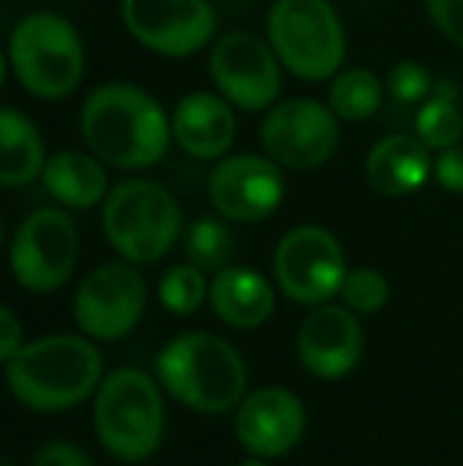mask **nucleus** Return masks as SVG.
I'll return each mask as SVG.
<instances>
[{
  "instance_id": "29",
  "label": "nucleus",
  "mask_w": 463,
  "mask_h": 466,
  "mask_svg": "<svg viewBox=\"0 0 463 466\" xmlns=\"http://www.w3.org/2000/svg\"><path fill=\"white\" fill-rule=\"evenodd\" d=\"M445 191L463 194V145H453L448 150H439L434 156V175H431Z\"/></svg>"
},
{
  "instance_id": "2",
  "label": "nucleus",
  "mask_w": 463,
  "mask_h": 466,
  "mask_svg": "<svg viewBox=\"0 0 463 466\" xmlns=\"http://www.w3.org/2000/svg\"><path fill=\"white\" fill-rule=\"evenodd\" d=\"M104 374V360L93 339L55 333L22 344L5 363L11 396L33 412H65L90 399Z\"/></svg>"
},
{
  "instance_id": "3",
  "label": "nucleus",
  "mask_w": 463,
  "mask_h": 466,
  "mask_svg": "<svg viewBox=\"0 0 463 466\" xmlns=\"http://www.w3.org/2000/svg\"><path fill=\"white\" fill-rule=\"evenodd\" d=\"M156 380L177 404L199 415L237 410L248 388L240 352L221 336L202 330L183 333L158 352Z\"/></svg>"
},
{
  "instance_id": "17",
  "label": "nucleus",
  "mask_w": 463,
  "mask_h": 466,
  "mask_svg": "<svg viewBox=\"0 0 463 466\" xmlns=\"http://www.w3.org/2000/svg\"><path fill=\"white\" fill-rule=\"evenodd\" d=\"M237 134L235 106L210 90L188 93L172 112V139L177 147L199 161H221L229 156Z\"/></svg>"
},
{
  "instance_id": "4",
  "label": "nucleus",
  "mask_w": 463,
  "mask_h": 466,
  "mask_svg": "<svg viewBox=\"0 0 463 466\" xmlns=\"http://www.w3.org/2000/svg\"><path fill=\"white\" fill-rule=\"evenodd\" d=\"M93 426L101 448L126 464L150 459L166 426L161 385L139 369H117L106 374L96 390Z\"/></svg>"
},
{
  "instance_id": "23",
  "label": "nucleus",
  "mask_w": 463,
  "mask_h": 466,
  "mask_svg": "<svg viewBox=\"0 0 463 466\" xmlns=\"http://www.w3.org/2000/svg\"><path fill=\"white\" fill-rule=\"evenodd\" d=\"M458 90L450 79H439L434 93L423 101L415 117V134L431 150H448L461 145L463 112L458 109Z\"/></svg>"
},
{
  "instance_id": "30",
  "label": "nucleus",
  "mask_w": 463,
  "mask_h": 466,
  "mask_svg": "<svg viewBox=\"0 0 463 466\" xmlns=\"http://www.w3.org/2000/svg\"><path fill=\"white\" fill-rule=\"evenodd\" d=\"M33 466H93V461L71 442H49L35 453Z\"/></svg>"
},
{
  "instance_id": "6",
  "label": "nucleus",
  "mask_w": 463,
  "mask_h": 466,
  "mask_svg": "<svg viewBox=\"0 0 463 466\" xmlns=\"http://www.w3.org/2000/svg\"><path fill=\"white\" fill-rule=\"evenodd\" d=\"M101 224L109 246L126 262L153 265L175 246L183 229V213L161 183L136 177L106 194Z\"/></svg>"
},
{
  "instance_id": "26",
  "label": "nucleus",
  "mask_w": 463,
  "mask_h": 466,
  "mask_svg": "<svg viewBox=\"0 0 463 466\" xmlns=\"http://www.w3.org/2000/svg\"><path fill=\"white\" fill-rule=\"evenodd\" d=\"M338 298L355 314H377L390 300V281L377 268H349Z\"/></svg>"
},
{
  "instance_id": "7",
  "label": "nucleus",
  "mask_w": 463,
  "mask_h": 466,
  "mask_svg": "<svg viewBox=\"0 0 463 466\" xmlns=\"http://www.w3.org/2000/svg\"><path fill=\"white\" fill-rule=\"evenodd\" d=\"M19 85L35 98H65L85 74V46L76 27L52 11L25 16L8 41Z\"/></svg>"
},
{
  "instance_id": "28",
  "label": "nucleus",
  "mask_w": 463,
  "mask_h": 466,
  "mask_svg": "<svg viewBox=\"0 0 463 466\" xmlns=\"http://www.w3.org/2000/svg\"><path fill=\"white\" fill-rule=\"evenodd\" d=\"M434 27L463 49V0H426Z\"/></svg>"
},
{
  "instance_id": "33",
  "label": "nucleus",
  "mask_w": 463,
  "mask_h": 466,
  "mask_svg": "<svg viewBox=\"0 0 463 466\" xmlns=\"http://www.w3.org/2000/svg\"><path fill=\"white\" fill-rule=\"evenodd\" d=\"M3 79H5V60H3V55H0V85H3Z\"/></svg>"
},
{
  "instance_id": "12",
  "label": "nucleus",
  "mask_w": 463,
  "mask_h": 466,
  "mask_svg": "<svg viewBox=\"0 0 463 466\" xmlns=\"http://www.w3.org/2000/svg\"><path fill=\"white\" fill-rule=\"evenodd\" d=\"M147 306V284L136 265L106 262L85 276L74 298V319L93 341L128 336Z\"/></svg>"
},
{
  "instance_id": "14",
  "label": "nucleus",
  "mask_w": 463,
  "mask_h": 466,
  "mask_svg": "<svg viewBox=\"0 0 463 466\" xmlns=\"http://www.w3.org/2000/svg\"><path fill=\"white\" fill-rule=\"evenodd\" d=\"M207 197L218 216L237 224H257L270 218L284 197L287 177L270 156L229 153L216 161L207 177Z\"/></svg>"
},
{
  "instance_id": "10",
  "label": "nucleus",
  "mask_w": 463,
  "mask_h": 466,
  "mask_svg": "<svg viewBox=\"0 0 463 466\" xmlns=\"http://www.w3.org/2000/svg\"><path fill=\"white\" fill-rule=\"evenodd\" d=\"M11 273L33 295L60 289L79 262V232L68 213L41 208L30 213L11 240Z\"/></svg>"
},
{
  "instance_id": "20",
  "label": "nucleus",
  "mask_w": 463,
  "mask_h": 466,
  "mask_svg": "<svg viewBox=\"0 0 463 466\" xmlns=\"http://www.w3.org/2000/svg\"><path fill=\"white\" fill-rule=\"evenodd\" d=\"M44 188L65 208H93L106 199V169L98 156L79 150H60L46 158L41 172Z\"/></svg>"
},
{
  "instance_id": "19",
  "label": "nucleus",
  "mask_w": 463,
  "mask_h": 466,
  "mask_svg": "<svg viewBox=\"0 0 463 466\" xmlns=\"http://www.w3.org/2000/svg\"><path fill=\"white\" fill-rule=\"evenodd\" d=\"M216 317L235 330L262 328L276 311L273 284L254 268L226 265L210 281L207 295Z\"/></svg>"
},
{
  "instance_id": "24",
  "label": "nucleus",
  "mask_w": 463,
  "mask_h": 466,
  "mask_svg": "<svg viewBox=\"0 0 463 466\" xmlns=\"http://www.w3.org/2000/svg\"><path fill=\"white\" fill-rule=\"evenodd\" d=\"M186 257L205 273H218L232 265L235 257V235L224 216H202L196 218L183 240Z\"/></svg>"
},
{
  "instance_id": "27",
  "label": "nucleus",
  "mask_w": 463,
  "mask_h": 466,
  "mask_svg": "<svg viewBox=\"0 0 463 466\" xmlns=\"http://www.w3.org/2000/svg\"><path fill=\"white\" fill-rule=\"evenodd\" d=\"M385 87L401 104H423L434 93L437 82H434L431 71L420 60H398L388 71V85Z\"/></svg>"
},
{
  "instance_id": "34",
  "label": "nucleus",
  "mask_w": 463,
  "mask_h": 466,
  "mask_svg": "<svg viewBox=\"0 0 463 466\" xmlns=\"http://www.w3.org/2000/svg\"><path fill=\"white\" fill-rule=\"evenodd\" d=\"M0 466H14V464H11L8 459H3V456H0Z\"/></svg>"
},
{
  "instance_id": "8",
  "label": "nucleus",
  "mask_w": 463,
  "mask_h": 466,
  "mask_svg": "<svg viewBox=\"0 0 463 466\" xmlns=\"http://www.w3.org/2000/svg\"><path fill=\"white\" fill-rule=\"evenodd\" d=\"M210 79L216 93L240 112L270 109L284 87V66L270 46L248 30H229L213 41Z\"/></svg>"
},
{
  "instance_id": "25",
  "label": "nucleus",
  "mask_w": 463,
  "mask_h": 466,
  "mask_svg": "<svg viewBox=\"0 0 463 466\" xmlns=\"http://www.w3.org/2000/svg\"><path fill=\"white\" fill-rule=\"evenodd\" d=\"M210 295V281L205 279V270H199L191 262L169 268L158 281V303L175 314L188 317L194 314Z\"/></svg>"
},
{
  "instance_id": "15",
  "label": "nucleus",
  "mask_w": 463,
  "mask_h": 466,
  "mask_svg": "<svg viewBox=\"0 0 463 466\" xmlns=\"http://www.w3.org/2000/svg\"><path fill=\"white\" fill-rule=\"evenodd\" d=\"M306 434L303 401L278 385L246 396L235 415V437L254 459H281L292 453Z\"/></svg>"
},
{
  "instance_id": "18",
  "label": "nucleus",
  "mask_w": 463,
  "mask_h": 466,
  "mask_svg": "<svg viewBox=\"0 0 463 466\" xmlns=\"http://www.w3.org/2000/svg\"><path fill=\"white\" fill-rule=\"evenodd\" d=\"M434 175V150L418 134L382 137L366 156V180L385 197H409Z\"/></svg>"
},
{
  "instance_id": "32",
  "label": "nucleus",
  "mask_w": 463,
  "mask_h": 466,
  "mask_svg": "<svg viewBox=\"0 0 463 466\" xmlns=\"http://www.w3.org/2000/svg\"><path fill=\"white\" fill-rule=\"evenodd\" d=\"M237 466H270V464H267L265 459H254V456H251L248 461H240V464H237Z\"/></svg>"
},
{
  "instance_id": "22",
  "label": "nucleus",
  "mask_w": 463,
  "mask_h": 466,
  "mask_svg": "<svg viewBox=\"0 0 463 466\" xmlns=\"http://www.w3.org/2000/svg\"><path fill=\"white\" fill-rule=\"evenodd\" d=\"M382 101H385V85L371 68L349 66L330 79L327 106L338 120L363 123L379 112Z\"/></svg>"
},
{
  "instance_id": "9",
  "label": "nucleus",
  "mask_w": 463,
  "mask_h": 466,
  "mask_svg": "<svg viewBox=\"0 0 463 466\" xmlns=\"http://www.w3.org/2000/svg\"><path fill=\"white\" fill-rule=\"evenodd\" d=\"M347 254L341 240L317 224L289 229L273 254L278 289L300 306L330 303L347 276Z\"/></svg>"
},
{
  "instance_id": "1",
  "label": "nucleus",
  "mask_w": 463,
  "mask_h": 466,
  "mask_svg": "<svg viewBox=\"0 0 463 466\" xmlns=\"http://www.w3.org/2000/svg\"><path fill=\"white\" fill-rule=\"evenodd\" d=\"M79 128L93 156L117 169L156 167L172 145V117L156 96L131 82L96 87L82 104Z\"/></svg>"
},
{
  "instance_id": "11",
  "label": "nucleus",
  "mask_w": 463,
  "mask_h": 466,
  "mask_svg": "<svg viewBox=\"0 0 463 466\" xmlns=\"http://www.w3.org/2000/svg\"><path fill=\"white\" fill-rule=\"evenodd\" d=\"M259 139L265 156L292 172H311L325 167L341 139L338 117L317 98L276 101L262 126Z\"/></svg>"
},
{
  "instance_id": "21",
  "label": "nucleus",
  "mask_w": 463,
  "mask_h": 466,
  "mask_svg": "<svg viewBox=\"0 0 463 466\" xmlns=\"http://www.w3.org/2000/svg\"><path fill=\"white\" fill-rule=\"evenodd\" d=\"M44 164V139L35 123L19 109L0 106V186H27L41 177Z\"/></svg>"
},
{
  "instance_id": "16",
  "label": "nucleus",
  "mask_w": 463,
  "mask_h": 466,
  "mask_svg": "<svg viewBox=\"0 0 463 466\" xmlns=\"http://www.w3.org/2000/svg\"><path fill=\"white\" fill-rule=\"evenodd\" d=\"M366 336L355 311L344 303H322L303 319L297 330L300 366L317 380H341L352 374L363 358Z\"/></svg>"
},
{
  "instance_id": "5",
  "label": "nucleus",
  "mask_w": 463,
  "mask_h": 466,
  "mask_svg": "<svg viewBox=\"0 0 463 466\" xmlns=\"http://www.w3.org/2000/svg\"><path fill=\"white\" fill-rule=\"evenodd\" d=\"M267 41L281 66L306 82L333 79L347 60V27L330 0H276Z\"/></svg>"
},
{
  "instance_id": "13",
  "label": "nucleus",
  "mask_w": 463,
  "mask_h": 466,
  "mask_svg": "<svg viewBox=\"0 0 463 466\" xmlns=\"http://www.w3.org/2000/svg\"><path fill=\"white\" fill-rule=\"evenodd\" d=\"M126 30L150 52L191 57L216 41L218 14L210 0H123Z\"/></svg>"
},
{
  "instance_id": "31",
  "label": "nucleus",
  "mask_w": 463,
  "mask_h": 466,
  "mask_svg": "<svg viewBox=\"0 0 463 466\" xmlns=\"http://www.w3.org/2000/svg\"><path fill=\"white\" fill-rule=\"evenodd\" d=\"M22 350V325L11 309L0 303V363L5 366Z\"/></svg>"
},
{
  "instance_id": "35",
  "label": "nucleus",
  "mask_w": 463,
  "mask_h": 466,
  "mask_svg": "<svg viewBox=\"0 0 463 466\" xmlns=\"http://www.w3.org/2000/svg\"><path fill=\"white\" fill-rule=\"evenodd\" d=\"M0 243H3V224H0Z\"/></svg>"
}]
</instances>
